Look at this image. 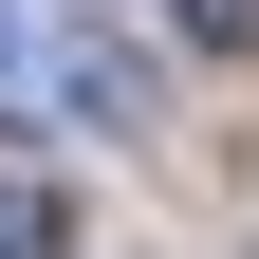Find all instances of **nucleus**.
<instances>
[{"label":"nucleus","instance_id":"obj_1","mask_svg":"<svg viewBox=\"0 0 259 259\" xmlns=\"http://www.w3.org/2000/svg\"><path fill=\"white\" fill-rule=\"evenodd\" d=\"M56 111H74V130H130V111H148V56H111V37H56Z\"/></svg>","mask_w":259,"mask_h":259},{"label":"nucleus","instance_id":"obj_2","mask_svg":"<svg viewBox=\"0 0 259 259\" xmlns=\"http://www.w3.org/2000/svg\"><path fill=\"white\" fill-rule=\"evenodd\" d=\"M0 259H56V185L37 167H0Z\"/></svg>","mask_w":259,"mask_h":259},{"label":"nucleus","instance_id":"obj_3","mask_svg":"<svg viewBox=\"0 0 259 259\" xmlns=\"http://www.w3.org/2000/svg\"><path fill=\"white\" fill-rule=\"evenodd\" d=\"M167 19H185L204 56H259V0H167Z\"/></svg>","mask_w":259,"mask_h":259}]
</instances>
